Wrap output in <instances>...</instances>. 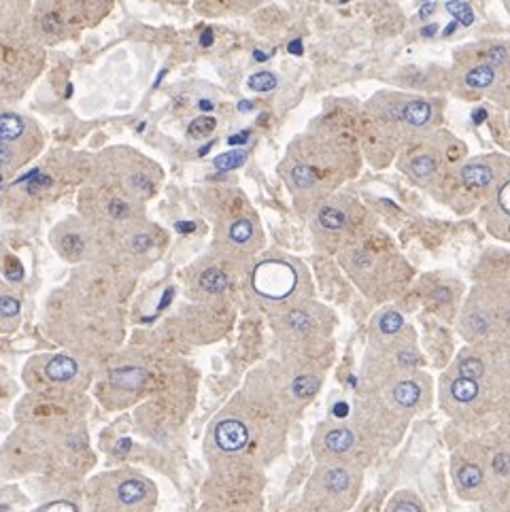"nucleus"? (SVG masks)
I'll return each mask as SVG.
<instances>
[{
  "label": "nucleus",
  "instance_id": "obj_1",
  "mask_svg": "<svg viewBox=\"0 0 510 512\" xmlns=\"http://www.w3.org/2000/svg\"><path fill=\"white\" fill-rule=\"evenodd\" d=\"M81 364L73 355H41L32 357L24 366L22 379L32 391H47V389H68L75 387L81 381Z\"/></svg>",
  "mask_w": 510,
  "mask_h": 512
},
{
  "label": "nucleus",
  "instance_id": "obj_2",
  "mask_svg": "<svg viewBox=\"0 0 510 512\" xmlns=\"http://www.w3.org/2000/svg\"><path fill=\"white\" fill-rule=\"evenodd\" d=\"M153 502V487L139 474H119L109 479L100 504L109 512H147Z\"/></svg>",
  "mask_w": 510,
  "mask_h": 512
},
{
  "label": "nucleus",
  "instance_id": "obj_3",
  "mask_svg": "<svg viewBox=\"0 0 510 512\" xmlns=\"http://www.w3.org/2000/svg\"><path fill=\"white\" fill-rule=\"evenodd\" d=\"M296 270L283 262H264L253 272L255 292L264 298L283 300L296 289Z\"/></svg>",
  "mask_w": 510,
  "mask_h": 512
},
{
  "label": "nucleus",
  "instance_id": "obj_4",
  "mask_svg": "<svg viewBox=\"0 0 510 512\" xmlns=\"http://www.w3.org/2000/svg\"><path fill=\"white\" fill-rule=\"evenodd\" d=\"M24 304L13 289L0 283V334H13L22 323Z\"/></svg>",
  "mask_w": 510,
  "mask_h": 512
},
{
  "label": "nucleus",
  "instance_id": "obj_5",
  "mask_svg": "<svg viewBox=\"0 0 510 512\" xmlns=\"http://www.w3.org/2000/svg\"><path fill=\"white\" fill-rule=\"evenodd\" d=\"M149 374L143 366L126 364L117 366L109 372V385L115 391H122V394H139V391L147 385Z\"/></svg>",
  "mask_w": 510,
  "mask_h": 512
},
{
  "label": "nucleus",
  "instance_id": "obj_6",
  "mask_svg": "<svg viewBox=\"0 0 510 512\" xmlns=\"http://www.w3.org/2000/svg\"><path fill=\"white\" fill-rule=\"evenodd\" d=\"M215 442L224 453H236L247 447L249 432L243 421L238 419H224L215 430Z\"/></svg>",
  "mask_w": 510,
  "mask_h": 512
},
{
  "label": "nucleus",
  "instance_id": "obj_7",
  "mask_svg": "<svg viewBox=\"0 0 510 512\" xmlns=\"http://www.w3.org/2000/svg\"><path fill=\"white\" fill-rule=\"evenodd\" d=\"M28 134V122L13 111L0 109V143L17 145Z\"/></svg>",
  "mask_w": 510,
  "mask_h": 512
},
{
  "label": "nucleus",
  "instance_id": "obj_8",
  "mask_svg": "<svg viewBox=\"0 0 510 512\" xmlns=\"http://www.w3.org/2000/svg\"><path fill=\"white\" fill-rule=\"evenodd\" d=\"M56 247L66 260L77 262L83 258L85 251H88V238L79 230H64L58 234Z\"/></svg>",
  "mask_w": 510,
  "mask_h": 512
},
{
  "label": "nucleus",
  "instance_id": "obj_9",
  "mask_svg": "<svg viewBox=\"0 0 510 512\" xmlns=\"http://www.w3.org/2000/svg\"><path fill=\"white\" fill-rule=\"evenodd\" d=\"M402 119L415 128L425 126L432 119V107L425 100H413L402 107Z\"/></svg>",
  "mask_w": 510,
  "mask_h": 512
},
{
  "label": "nucleus",
  "instance_id": "obj_10",
  "mask_svg": "<svg viewBox=\"0 0 510 512\" xmlns=\"http://www.w3.org/2000/svg\"><path fill=\"white\" fill-rule=\"evenodd\" d=\"M391 398H394L396 404L408 408V406H415L421 398V387L417 381H400L391 389Z\"/></svg>",
  "mask_w": 510,
  "mask_h": 512
},
{
  "label": "nucleus",
  "instance_id": "obj_11",
  "mask_svg": "<svg viewBox=\"0 0 510 512\" xmlns=\"http://www.w3.org/2000/svg\"><path fill=\"white\" fill-rule=\"evenodd\" d=\"M355 442V436L351 430L338 428V430H330L323 438V447H326L330 453H347Z\"/></svg>",
  "mask_w": 510,
  "mask_h": 512
},
{
  "label": "nucleus",
  "instance_id": "obj_12",
  "mask_svg": "<svg viewBox=\"0 0 510 512\" xmlns=\"http://www.w3.org/2000/svg\"><path fill=\"white\" fill-rule=\"evenodd\" d=\"M462 181L470 187H487L493 181V170L485 164H466L462 168Z\"/></svg>",
  "mask_w": 510,
  "mask_h": 512
},
{
  "label": "nucleus",
  "instance_id": "obj_13",
  "mask_svg": "<svg viewBox=\"0 0 510 512\" xmlns=\"http://www.w3.org/2000/svg\"><path fill=\"white\" fill-rule=\"evenodd\" d=\"M451 398L459 404H470L479 398V383L472 379H455L451 383Z\"/></svg>",
  "mask_w": 510,
  "mask_h": 512
},
{
  "label": "nucleus",
  "instance_id": "obj_14",
  "mask_svg": "<svg viewBox=\"0 0 510 512\" xmlns=\"http://www.w3.org/2000/svg\"><path fill=\"white\" fill-rule=\"evenodd\" d=\"M493 81H496V68H493L491 64L474 66L472 71H468V75H466V85L474 90H485Z\"/></svg>",
  "mask_w": 510,
  "mask_h": 512
},
{
  "label": "nucleus",
  "instance_id": "obj_15",
  "mask_svg": "<svg viewBox=\"0 0 510 512\" xmlns=\"http://www.w3.org/2000/svg\"><path fill=\"white\" fill-rule=\"evenodd\" d=\"M102 209H105V215L111 219V221H126L132 217L134 213V207L130 204V200L122 198V196H111L105 200V204H102Z\"/></svg>",
  "mask_w": 510,
  "mask_h": 512
},
{
  "label": "nucleus",
  "instance_id": "obj_16",
  "mask_svg": "<svg viewBox=\"0 0 510 512\" xmlns=\"http://www.w3.org/2000/svg\"><path fill=\"white\" fill-rule=\"evenodd\" d=\"M200 287L207 294H221V292H226L228 277L219 268H209L200 275Z\"/></svg>",
  "mask_w": 510,
  "mask_h": 512
},
{
  "label": "nucleus",
  "instance_id": "obj_17",
  "mask_svg": "<svg viewBox=\"0 0 510 512\" xmlns=\"http://www.w3.org/2000/svg\"><path fill=\"white\" fill-rule=\"evenodd\" d=\"M24 162L20 147L9 145V143H0V173H9V170L20 168Z\"/></svg>",
  "mask_w": 510,
  "mask_h": 512
},
{
  "label": "nucleus",
  "instance_id": "obj_18",
  "mask_svg": "<svg viewBox=\"0 0 510 512\" xmlns=\"http://www.w3.org/2000/svg\"><path fill=\"white\" fill-rule=\"evenodd\" d=\"M483 483V470L476 464H464L457 470V485L462 489H474Z\"/></svg>",
  "mask_w": 510,
  "mask_h": 512
},
{
  "label": "nucleus",
  "instance_id": "obj_19",
  "mask_svg": "<svg viewBox=\"0 0 510 512\" xmlns=\"http://www.w3.org/2000/svg\"><path fill=\"white\" fill-rule=\"evenodd\" d=\"M323 485L332 493H340L349 487V474L345 468H330L323 474Z\"/></svg>",
  "mask_w": 510,
  "mask_h": 512
},
{
  "label": "nucleus",
  "instance_id": "obj_20",
  "mask_svg": "<svg viewBox=\"0 0 510 512\" xmlns=\"http://www.w3.org/2000/svg\"><path fill=\"white\" fill-rule=\"evenodd\" d=\"M247 162V151L243 149H230L226 153H221V156L215 158V166L219 170H234L238 166H243Z\"/></svg>",
  "mask_w": 510,
  "mask_h": 512
},
{
  "label": "nucleus",
  "instance_id": "obj_21",
  "mask_svg": "<svg viewBox=\"0 0 510 512\" xmlns=\"http://www.w3.org/2000/svg\"><path fill=\"white\" fill-rule=\"evenodd\" d=\"M319 224L326 230H340V228H345L347 217L343 211H338L334 207H323L319 211Z\"/></svg>",
  "mask_w": 510,
  "mask_h": 512
},
{
  "label": "nucleus",
  "instance_id": "obj_22",
  "mask_svg": "<svg viewBox=\"0 0 510 512\" xmlns=\"http://www.w3.org/2000/svg\"><path fill=\"white\" fill-rule=\"evenodd\" d=\"M457 372H459V377H462V379L476 381V379L483 377L485 364L479 360V357H464V360L457 364Z\"/></svg>",
  "mask_w": 510,
  "mask_h": 512
},
{
  "label": "nucleus",
  "instance_id": "obj_23",
  "mask_svg": "<svg viewBox=\"0 0 510 512\" xmlns=\"http://www.w3.org/2000/svg\"><path fill=\"white\" fill-rule=\"evenodd\" d=\"M447 11L455 17L457 24H462V26L474 24V11L468 3H464V0H449Z\"/></svg>",
  "mask_w": 510,
  "mask_h": 512
},
{
  "label": "nucleus",
  "instance_id": "obj_24",
  "mask_svg": "<svg viewBox=\"0 0 510 512\" xmlns=\"http://www.w3.org/2000/svg\"><path fill=\"white\" fill-rule=\"evenodd\" d=\"M292 181L302 187V190H306V187H313L317 183V173L315 168L309 166V164H296L292 168Z\"/></svg>",
  "mask_w": 510,
  "mask_h": 512
},
{
  "label": "nucleus",
  "instance_id": "obj_25",
  "mask_svg": "<svg viewBox=\"0 0 510 512\" xmlns=\"http://www.w3.org/2000/svg\"><path fill=\"white\" fill-rule=\"evenodd\" d=\"M275 88H277V77L272 73L262 71V73H255L249 77V90H253V92H270Z\"/></svg>",
  "mask_w": 510,
  "mask_h": 512
},
{
  "label": "nucleus",
  "instance_id": "obj_26",
  "mask_svg": "<svg viewBox=\"0 0 510 512\" xmlns=\"http://www.w3.org/2000/svg\"><path fill=\"white\" fill-rule=\"evenodd\" d=\"M251 236H253V224L249 219H238L230 226V238L238 245L249 243Z\"/></svg>",
  "mask_w": 510,
  "mask_h": 512
},
{
  "label": "nucleus",
  "instance_id": "obj_27",
  "mask_svg": "<svg viewBox=\"0 0 510 512\" xmlns=\"http://www.w3.org/2000/svg\"><path fill=\"white\" fill-rule=\"evenodd\" d=\"M296 398H313L319 389V379L317 377H298L292 385Z\"/></svg>",
  "mask_w": 510,
  "mask_h": 512
},
{
  "label": "nucleus",
  "instance_id": "obj_28",
  "mask_svg": "<svg viewBox=\"0 0 510 512\" xmlns=\"http://www.w3.org/2000/svg\"><path fill=\"white\" fill-rule=\"evenodd\" d=\"M436 170V162L432 156H417L413 162H411V173L417 177V179H428L432 177V173Z\"/></svg>",
  "mask_w": 510,
  "mask_h": 512
},
{
  "label": "nucleus",
  "instance_id": "obj_29",
  "mask_svg": "<svg viewBox=\"0 0 510 512\" xmlns=\"http://www.w3.org/2000/svg\"><path fill=\"white\" fill-rule=\"evenodd\" d=\"M128 187L136 196H149L153 192V181L143 173H132L128 177Z\"/></svg>",
  "mask_w": 510,
  "mask_h": 512
},
{
  "label": "nucleus",
  "instance_id": "obj_30",
  "mask_svg": "<svg viewBox=\"0 0 510 512\" xmlns=\"http://www.w3.org/2000/svg\"><path fill=\"white\" fill-rule=\"evenodd\" d=\"M402 323H404V319H402V315L400 313H396V311H389V313H385L383 317H381V321H379V330L383 332V334H396L400 328H402Z\"/></svg>",
  "mask_w": 510,
  "mask_h": 512
},
{
  "label": "nucleus",
  "instance_id": "obj_31",
  "mask_svg": "<svg viewBox=\"0 0 510 512\" xmlns=\"http://www.w3.org/2000/svg\"><path fill=\"white\" fill-rule=\"evenodd\" d=\"M287 323H289V328H292L294 332H300V334L309 332L311 326H313L311 317L306 315V313H302V311H292V313H289L287 315Z\"/></svg>",
  "mask_w": 510,
  "mask_h": 512
},
{
  "label": "nucleus",
  "instance_id": "obj_32",
  "mask_svg": "<svg viewBox=\"0 0 510 512\" xmlns=\"http://www.w3.org/2000/svg\"><path fill=\"white\" fill-rule=\"evenodd\" d=\"M468 326L476 334H487L491 330V317L485 311H476L468 317Z\"/></svg>",
  "mask_w": 510,
  "mask_h": 512
},
{
  "label": "nucleus",
  "instance_id": "obj_33",
  "mask_svg": "<svg viewBox=\"0 0 510 512\" xmlns=\"http://www.w3.org/2000/svg\"><path fill=\"white\" fill-rule=\"evenodd\" d=\"M215 126H217V122H215V119H213L211 115H200V117L194 119V122L190 124V128H187V130H190L192 136H200V134L213 132Z\"/></svg>",
  "mask_w": 510,
  "mask_h": 512
},
{
  "label": "nucleus",
  "instance_id": "obj_34",
  "mask_svg": "<svg viewBox=\"0 0 510 512\" xmlns=\"http://www.w3.org/2000/svg\"><path fill=\"white\" fill-rule=\"evenodd\" d=\"M64 28L62 24V15L58 11H47L41 15V30L47 34H54L60 32Z\"/></svg>",
  "mask_w": 510,
  "mask_h": 512
},
{
  "label": "nucleus",
  "instance_id": "obj_35",
  "mask_svg": "<svg viewBox=\"0 0 510 512\" xmlns=\"http://www.w3.org/2000/svg\"><path fill=\"white\" fill-rule=\"evenodd\" d=\"M151 247H153L151 234H147V232H136V234H132V238H130V251H132V253L141 255V253H147Z\"/></svg>",
  "mask_w": 510,
  "mask_h": 512
},
{
  "label": "nucleus",
  "instance_id": "obj_36",
  "mask_svg": "<svg viewBox=\"0 0 510 512\" xmlns=\"http://www.w3.org/2000/svg\"><path fill=\"white\" fill-rule=\"evenodd\" d=\"M32 512H79L75 502H68V500H56V502H49L43 504L41 508L32 510Z\"/></svg>",
  "mask_w": 510,
  "mask_h": 512
},
{
  "label": "nucleus",
  "instance_id": "obj_37",
  "mask_svg": "<svg viewBox=\"0 0 510 512\" xmlns=\"http://www.w3.org/2000/svg\"><path fill=\"white\" fill-rule=\"evenodd\" d=\"M487 60H489V64H493V66H502V64H506V60H508V51H506V47H502V45H498V47H491V49L487 51Z\"/></svg>",
  "mask_w": 510,
  "mask_h": 512
},
{
  "label": "nucleus",
  "instance_id": "obj_38",
  "mask_svg": "<svg viewBox=\"0 0 510 512\" xmlns=\"http://www.w3.org/2000/svg\"><path fill=\"white\" fill-rule=\"evenodd\" d=\"M17 3V0H0V30H5L9 26V20H11V5Z\"/></svg>",
  "mask_w": 510,
  "mask_h": 512
},
{
  "label": "nucleus",
  "instance_id": "obj_39",
  "mask_svg": "<svg viewBox=\"0 0 510 512\" xmlns=\"http://www.w3.org/2000/svg\"><path fill=\"white\" fill-rule=\"evenodd\" d=\"M391 512H421V506L415 500H398Z\"/></svg>",
  "mask_w": 510,
  "mask_h": 512
},
{
  "label": "nucleus",
  "instance_id": "obj_40",
  "mask_svg": "<svg viewBox=\"0 0 510 512\" xmlns=\"http://www.w3.org/2000/svg\"><path fill=\"white\" fill-rule=\"evenodd\" d=\"M493 470H496L502 476L508 474V455L506 453H500V455L493 457Z\"/></svg>",
  "mask_w": 510,
  "mask_h": 512
},
{
  "label": "nucleus",
  "instance_id": "obj_41",
  "mask_svg": "<svg viewBox=\"0 0 510 512\" xmlns=\"http://www.w3.org/2000/svg\"><path fill=\"white\" fill-rule=\"evenodd\" d=\"M508 192H510V183L506 181L502 187H500V194H498V202L504 213H510V204H508Z\"/></svg>",
  "mask_w": 510,
  "mask_h": 512
},
{
  "label": "nucleus",
  "instance_id": "obj_42",
  "mask_svg": "<svg viewBox=\"0 0 510 512\" xmlns=\"http://www.w3.org/2000/svg\"><path fill=\"white\" fill-rule=\"evenodd\" d=\"M251 139V130H243L241 134H232L230 139H228V145H232V147H241V145H245L247 141Z\"/></svg>",
  "mask_w": 510,
  "mask_h": 512
},
{
  "label": "nucleus",
  "instance_id": "obj_43",
  "mask_svg": "<svg viewBox=\"0 0 510 512\" xmlns=\"http://www.w3.org/2000/svg\"><path fill=\"white\" fill-rule=\"evenodd\" d=\"M213 41H215L213 30H211V28H204V32L200 34V45H202V47H211Z\"/></svg>",
  "mask_w": 510,
  "mask_h": 512
},
{
  "label": "nucleus",
  "instance_id": "obj_44",
  "mask_svg": "<svg viewBox=\"0 0 510 512\" xmlns=\"http://www.w3.org/2000/svg\"><path fill=\"white\" fill-rule=\"evenodd\" d=\"M287 51L292 56H302L304 54V47H302V41L300 39H294V41H289V45H287Z\"/></svg>",
  "mask_w": 510,
  "mask_h": 512
},
{
  "label": "nucleus",
  "instance_id": "obj_45",
  "mask_svg": "<svg viewBox=\"0 0 510 512\" xmlns=\"http://www.w3.org/2000/svg\"><path fill=\"white\" fill-rule=\"evenodd\" d=\"M434 300H438V302H449L451 300V292L447 287H438L436 292H434Z\"/></svg>",
  "mask_w": 510,
  "mask_h": 512
},
{
  "label": "nucleus",
  "instance_id": "obj_46",
  "mask_svg": "<svg viewBox=\"0 0 510 512\" xmlns=\"http://www.w3.org/2000/svg\"><path fill=\"white\" fill-rule=\"evenodd\" d=\"M487 119V109H476L474 113H472V124L474 126H481L483 122Z\"/></svg>",
  "mask_w": 510,
  "mask_h": 512
},
{
  "label": "nucleus",
  "instance_id": "obj_47",
  "mask_svg": "<svg viewBox=\"0 0 510 512\" xmlns=\"http://www.w3.org/2000/svg\"><path fill=\"white\" fill-rule=\"evenodd\" d=\"M353 260H355V264H360V266H364V268H368L370 266V255H366L364 251H357L355 255H353Z\"/></svg>",
  "mask_w": 510,
  "mask_h": 512
},
{
  "label": "nucleus",
  "instance_id": "obj_48",
  "mask_svg": "<svg viewBox=\"0 0 510 512\" xmlns=\"http://www.w3.org/2000/svg\"><path fill=\"white\" fill-rule=\"evenodd\" d=\"M438 26L436 24H430V26H425L423 30H421V37L423 39H432V37H436V34H438Z\"/></svg>",
  "mask_w": 510,
  "mask_h": 512
},
{
  "label": "nucleus",
  "instance_id": "obj_49",
  "mask_svg": "<svg viewBox=\"0 0 510 512\" xmlns=\"http://www.w3.org/2000/svg\"><path fill=\"white\" fill-rule=\"evenodd\" d=\"M434 9H436V3H425V5L421 7L419 15L423 17V20H425V17H428V15H432V13H434Z\"/></svg>",
  "mask_w": 510,
  "mask_h": 512
},
{
  "label": "nucleus",
  "instance_id": "obj_50",
  "mask_svg": "<svg viewBox=\"0 0 510 512\" xmlns=\"http://www.w3.org/2000/svg\"><path fill=\"white\" fill-rule=\"evenodd\" d=\"M255 109V102L253 100H241L238 102V111H251Z\"/></svg>",
  "mask_w": 510,
  "mask_h": 512
},
{
  "label": "nucleus",
  "instance_id": "obj_51",
  "mask_svg": "<svg viewBox=\"0 0 510 512\" xmlns=\"http://www.w3.org/2000/svg\"><path fill=\"white\" fill-rule=\"evenodd\" d=\"M270 56H272V54H264V51H260V49H255V51H253V58H255V62H266Z\"/></svg>",
  "mask_w": 510,
  "mask_h": 512
},
{
  "label": "nucleus",
  "instance_id": "obj_52",
  "mask_svg": "<svg viewBox=\"0 0 510 512\" xmlns=\"http://www.w3.org/2000/svg\"><path fill=\"white\" fill-rule=\"evenodd\" d=\"M177 230L179 232H194L196 224H192V221H190V224H185V221H181V224H177Z\"/></svg>",
  "mask_w": 510,
  "mask_h": 512
},
{
  "label": "nucleus",
  "instance_id": "obj_53",
  "mask_svg": "<svg viewBox=\"0 0 510 512\" xmlns=\"http://www.w3.org/2000/svg\"><path fill=\"white\" fill-rule=\"evenodd\" d=\"M198 107H200V111H207L209 113V111H213V102L211 100H200Z\"/></svg>",
  "mask_w": 510,
  "mask_h": 512
},
{
  "label": "nucleus",
  "instance_id": "obj_54",
  "mask_svg": "<svg viewBox=\"0 0 510 512\" xmlns=\"http://www.w3.org/2000/svg\"><path fill=\"white\" fill-rule=\"evenodd\" d=\"M457 30V22H451L447 28H445V32H442V37H451V34Z\"/></svg>",
  "mask_w": 510,
  "mask_h": 512
},
{
  "label": "nucleus",
  "instance_id": "obj_55",
  "mask_svg": "<svg viewBox=\"0 0 510 512\" xmlns=\"http://www.w3.org/2000/svg\"><path fill=\"white\" fill-rule=\"evenodd\" d=\"M213 147V141L211 143H207V145H204V147H200V151H198V156H207V153H209V149Z\"/></svg>",
  "mask_w": 510,
  "mask_h": 512
},
{
  "label": "nucleus",
  "instance_id": "obj_56",
  "mask_svg": "<svg viewBox=\"0 0 510 512\" xmlns=\"http://www.w3.org/2000/svg\"><path fill=\"white\" fill-rule=\"evenodd\" d=\"M0 398H3V377H0Z\"/></svg>",
  "mask_w": 510,
  "mask_h": 512
},
{
  "label": "nucleus",
  "instance_id": "obj_57",
  "mask_svg": "<svg viewBox=\"0 0 510 512\" xmlns=\"http://www.w3.org/2000/svg\"><path fill=\"white\" fill-rule=\"evenodd\" d=\"M345 3H349V0H340V5H345Z\"/></svg>",
  "mask_w": 510,
  "mask_h": 512
}]
</instances>
